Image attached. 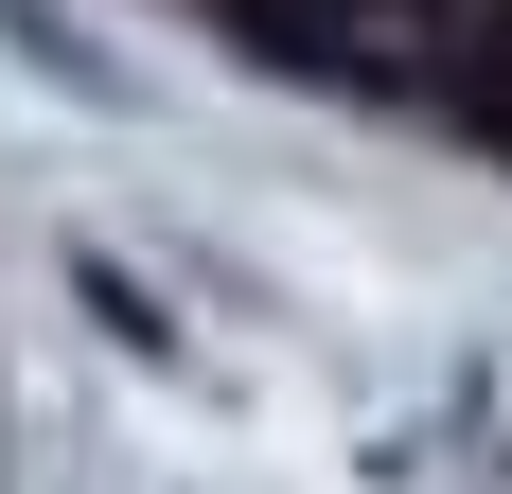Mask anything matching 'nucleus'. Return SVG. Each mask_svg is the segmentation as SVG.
I'll use <instances>...</instances> for the list:
<instances>
[{
  "mask_svg": "<svg viewBox=\"0 0 512 494\" xmlns=\"http://www.w3.org/2000/svg\"><path fill=\"white\" fill-rule=\"evenodd\" d=\"M248 71H318V89H442V36H424V0H212Z\"/></svg>",
  "mask_w": 512,
  "mask_h": 494,
  "instance_id": "f257e3e1",
  "label": "nucleus"
},
{
  "mask_svg": "<svg viewBox=\"0 0 512 494\" xmlns=\"http://www.w3.org/2000/svg\"><path fill=\"white\" fill-rule=\"evenodd\" d=\"M442 106H460L477 142H495V159H512V0H477L460 36H442Z\"/></svg>",
  "mask_w": 512,
  "mask_h": 494,
  "instance_id": "f03ea898",
  "label": "nucleus"
},
{
  "mask_svg": "<svg viewBox=\"0 0 512 494\" xmlns=\"http://www.w3.org/2000/svg\"><path fill=\"white\" fill-rule=\"evenodd\" d=\"M71 283H89V318H106V336H124V353H177V318H159V300L124 283V265H71Z\"/></svg>",
  "mask_w": 512,
  "mask_h": 494,
  "instance_id": "7ed1b4c3",
  "label": "nucleus"
}]
</instances>
